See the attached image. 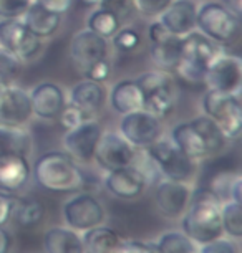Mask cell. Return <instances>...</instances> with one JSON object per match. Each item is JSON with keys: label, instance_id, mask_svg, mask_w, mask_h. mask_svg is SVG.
Masks as SVG:
<instances>
[{"label": "cell", "instance_id": "obj_1", "mask_svg": "<svg viewBox=\"0 0 242 253\" xmlns=\"http://www.w3.org/2000/svg\"><path fill=\"white\" fill-rule=\"evenodd\" d=\"M32 177L48 192L72 194L85 187V174L78 162L61 151H50L33 162Z\"/></svg>", "mask_w": 242, "mask_h": 253}, {"label": "cell", "instance_id": "obj_2", "mask_svg": "<svg viewBox=\"0 0 242 253\" xmlns=\"http://www.w3.org/2000/svg\"><path fill=\"white\" fill-rule=\"evenodd\" d=\"M219 197L211 189L191 192L186 212L183 213V233L196 245H204L222 235Z\"/></svg>", "mask_w": 242, "mask_h": 253}, {"label": "cell", "instance_id": "obj_3", "mask_svg": "<svg viewBox=\"0 0 242 253\" xmlns=\"http://www.w3.org/2000/svg\"><path fill=\"white\" fill-rule=\"evenodd\" d=\"M196 30L221 46H229L239 38L241 15L231 7L216 0H206L197 5Z\"/></svg>", "mask_w": 242, "mask_h": 253}, {"label": "cell", "instance_id": "obj_4", "mask_svg": "<svg viewBox=\"0 0 242 253\" xmlns=\"http://www.w3.org/2000/svg\"><path fill=\"white\" fill-rule=\"evenodd\" d=\"M221 51H224V46L217 45L201 32L193 30L181 38V61L176 75L189 83H202L206 70Z\"/></svg>", "mask_w": 242, "mask_h": 253}, {"label": "cell", "instance_id": "obj_5", "mask_svg": "<svg viewBox=\"0 0 242 253\" xmlns=\"http://www.w3.org/2000/svg\"><path fill=\"white\" fill-rule=\"evenodd\" d=\"M136 83L140 84L145 96L143 109L159 119L171 116L178 103V89L173 76L166 71L153 70L138 76Z\"/></svg>", "mask_w": 242, "mask_h": 253}, {"label": "cell", "instance_id": "obj_6", "mask_svg": "<svg viewBox=\"0 0 242 253\" xmlns=\"http://www.w3.org/2000/svg\"><path fill=\"white\" fill-rule=\"evenodd\" d=\"M202 111L221 127L227 141L239 139L242 131V106L239 94L207 89L202 98Z\"/></svg>", "mask_w": 242, "mask_h": 253}, {"label": "cell", "instance_id": "obj_7", "mask_svg": "<svg viewBox=\"0 0 242 253\" xmlns=\"http://www.w3.org/2000/svg\"><path fill=\"white\" fill-rule=\"evenodd\" d=\"M145 151L153 159L163 179L188 184L196 175V161L184 156L169 137L161 136L159 139L146 146Z\"/></svg>", "mask_w": 242, "mask_h": 253}, {"label": "cell", "instance_id": "obj_8", "mask_svg": "<svg viewBox=\"0 0 242 253\" xmlns=\"http://www.w3.org/2000/svg\"><path fill=\"white\" fill-rule=\"evenodd\" d=\"M0 48L28 63L42 56L45 40L33 35L22 18H0Z\"/></svg>", "mask_w": 242, "mask_h": 253}, {"label": "cell", "instance_id": "obj_9", "mask_svg": "<svg viewBox=\"0 0 242 253\" xmlns=\"http://www.w3.org/2000/svg\"><path fill=\"white\" fill-rule=\"evenodd\" d=\"M120 134L130 142L133 147H146L156 139L163 136V119L154 114L148 113L146 109L121 114L120 123Z\"/></svg>", "mask_w": 242, "mask_h": 253}, {"label": "cell", "instance_id": "obj_10", "mask_svg": "<svg viewBox=\"0 0 242 253\" xmlns=\"http://www.w3.org/2000/svg\"><path fill=\"white\" fill-rule=\"evenodd\" d=\"M63 217L68 228L85 232L101 225L105 220V209L95 195L78 192L65 202Z\"/></svg>", "mask_w": 242, "mask_h": 253}, {"label": "cell", "instance_id": "obj_11", "mask_svg": "<svg viewBox=\"0 0 242 253\" xmlns=\"http://www.w3.org/2000/svg\"><path fill=\"white\" fill-rule=\"evenodd\" d=\"M202 83L214 91L239 94L242 86V60L237 55L221 51L206 70Z\"/></svg>", "mask_w": 242, "mask_h": 253}, {"label": "cell", "instance_id": "obj_12", "mask_svg": "<svg viewBox=\"0 0 242 253\" xmlns=\"http://www.w3.org/2000/svg\"><path fill=\"white\" fill-rule=\"evenodd\" d=\"M110 40L97 35L90 28L78 30L70 42V58L80 73H85L99 60L110 58Z\"/></svg>", "mask_w": 242, "mask_h": 253}, {"label": "cell", "instance_id": "obj_13", "mask_svg": "<svg viewBox=\"0 0 242 253\" xmlns=\"http://www.w3.org/2000/svg\"><path fill=\"white\" fill-rule=\"evenodd\" d=\"M135 151L136 147H133L120 132L103 131L95 147L93 161H97V164L108 172L130 166L135 157Z\"/></svg>", "mask_w": 242, "mask_h": 253}, {"label": "cell", "instance_id": "obj_14", "mask_svg": "<svg viewBox=\"0 0 242 253\" xmlns=\"http://www.w3.org/2000/svg\"><path fill=\"white\" fill-rule=\"evenodd\" d=\"M101 124L97 119H85L82 124H78L73 129H68L63 136V147L65 152L70 154L77 162H88L93 161L95 147L98 144V139L101 136Z\"/></svg>", "mask_w": 242, "mask_h": 253}, {"label": "cell", "instance_id": "obj_15", "mask_svg": "<svg viewBox=\"0 0 242 253\" xmlns=\"http://www.w3.org/2000/svg\"><path fill=\"white\" fill-rule=\"evenodd\" d=\"M33 118L30 93L17 84L0 88V124L25 126Z\"/></svg>", "mask_w": 242, "mask_h": 253}, {"label": "cell", "instance_id": "obj_16", "mask_svg": "<svg viewBox=\"0 0 242 253\" xmlns=\"http://www.w3.org/2000/svg\"><path fill=\"white\" fill-rule=\"evenodd\" d=\"M191 192L193 190L189 187V184L161 179L156 184L154 190L156 207L164 217L178 218L186 212L189 199H191Z\"/></svg>", "mask_w": 242, "mask_h": 253}, {"label": "cell", "instance_id": "obj_17", "mask_svg": "<svg viewBox=\"0 0 242 253\" xmlns=\"http://www.w3.org/2000/svg\"><path fill=\"white\" fill-rule=\"evenodd\" d=\"M28 93H30L33 116L44 121H55L66 104L65 89L53 81H42Z\"/></svg>", "mask_w": 242, "mask_h": 253}, {"label": "cell", "instance_id": "obj_18", "mask_svg": "<svg viewBox=\"0 0 242 253\" xmlns=\"http://www.w3.org/2000/svg\"><path fill=\"white\" fill-rule=\"evenodd\" d=\"M103 184L111 195L123 200L138 199L148 185L145 175L131 164L115 170H108L105 179H103Z\"/></svg>", "mask_w": 242, "mask_h": 253}, {"label": "cell", "instance_id": "obj_19", "mask_svg": "<svg viewBox=\"0 0 242 253\" xmlns=\"http://www.w3.org/2000/svg\"><path fill=\"white\" fill-rule=\"evenodd\" d=\"M196 12L197 3L194 0H173L161 12L158 20L171 35L183 38L196 30Z\"/></svg>", "mask_w": 242, "mask_h": 253}, {"label": "cell", "instance_id": "obj_20", "mask_svg": "<svg viewBox=\"0 0 242 253\" xmlns=\"http://www.w3.org/2000/svg\"><path fill=\"white\" fill-rule=\"evenodd\" d=\"M32 167L27 156L8 152L0 154V192L17 194L28 184Z\"/></svg>", "mask_w": 242, "mask_h": 253}, {"label": "cell", "instance_id": "obj_21", "mask_svg": "<svg viewBox=\"0 0 242 253\" xmlns=\"http://www.w3.org/2000/svg\"><path fill=\"white\" fill-rule=\"evenodd\" d=\"M66 101L80 108L87 114V118L92 119L105 109L108 103V89L103 83H97V81L85 78L83 81L73 84Z\"/></svg>", "mask_w": 242, "mask_h": 253}, {"label": "cell", "instance_id": "obj_22", "mask_svg": "<svg viewBox=\"0 0 242 253\" xmlns=\"http://www.w3.org/2000/svg\"><path fill=\"white\" fill-rule=\"evenodd\" d=\"M108 101L118 114H128L143 109L145 96L136 80H120L111 86Z\"/></svg>", "mask_w": 242, "mask_h": 253}, {"label": "cell", "instance_id": "obj_23", "mask_svg": "<svg viewBox=\"0 0 242 253\" xmlns=\"http://www.w3.org/2000/svg\"><path fill=\"white\" fill-rule=\"evenodd\" d=\"M22 20L37 38L48 40V38H51L60 30L61 22H63V15L47 10L39 2H33L30 8L25 12V15L22 17Z\"/></svg>", "mask_w": 242, "mask_h": 253}, {"label": "cell", "instance_id": "obj_24", "mask_svg": "<svg viewBox=\"0 0 242 253\" xmlns=\"http://www.w3.org/2000/svg\"><path fill=\"white\" fill-rule=\"evenodd\" d=\"M169 139L173 141V144L176 146L184 156H188L189 159H193V161H201L204 157L209 156L201 136L194 129L191 121H183L176 124V126L171 129Z\"/></svg>", "mask_w": 242, "mask_h": 253}, {"label": "cell", "instance_id": "obj_25", "mask_svg": "<svg viewBox=\"0 0 242 253\" xmlns=\"http://www.w3.org/2000/svg\"><path fill=\"white\" fill-rule=\"evenodd\" d=\"M149 56L153 65L156 66V70L174 75L179 61H181V38L171 35L166 40L151 43Z\"/></svg>", "mask_w": 242, "mask_h": 253}, {"label": "cell", "instance_id": "obj_26", "mask_svg": "<svg viewBox=\"0 0 242 253\" xmlns=\"http://www.w3.org/2000/svg\"><path fill=\"white\" fill-rule=\"evenodd\" d=\"M82 242L85 253H116L123 238L113 228L98 225L85 230Z\"/></svg>", "mask_w": 242, "mask_h": 253}, {"label": "cell", "instance_id": "obj_27", "mask_svg": "<svg viewBox=\"0 0 242 253\" xmlns=\"http://www.w3.org/2000/svg\"><path fill=\"white\" fill-rule=\"evenodd\" d=\"M47 253H85L82 237L72 228L51 227L44 237Z\"/></svg>", "mask_w": 242, "mask_h": 253}, {"label": "cell", "instance_id": "obj_28", "mask_svg": "<svg viewBox=\"0 0 242 253\" xmlns=\"http://www.w3.org/2000/svg\"><path fill=\"white\" fill-rule=\"evenodd\" d=\"M33 141L30 131L23 126H5L0 124V154H15L28 156L32 152Z\"/></svg>", "mask_w": 242, "mask_h": 253}, {"label": "cell", "instance_id": "obj_29", "mask_svg": "<svg viewBox=\"0 0 242 253\" xmlns=\"http://www.w3.org/2000/svg\"><path fill=\"white\" fill-rule=\"evenodd\" d=\"M191 124L194 126V129L197 131V134L201 136L209 156L217 154V152H221L227 146V137L209 116H206V114L196 116L194 119H191Z\"/></svg>", "mask_w": 242, "mask_h": 253}, {"label": "cell", "instance_id": "obj_30", "mask_svg": "<svg viewBox=\"0 0 242 253\" xmlns=\"http://www.w3.org/2000/svg\"><path fill=\"white\" fill-rule=\"evenodd\" d=\"M123 27V20L116 13L110 12L108 8L103 7H95L92 13L88 15L87 28L95 32L97 35L111 40V37Z\"/></svg>", "mask_w": 242, "mask_h": 253}, {"label": "cell", "instance_id": "obj_31", "mask_svg": "<svg viewBox=\"0 0 242 253\" xmlns=\"http://www.w3.org/2000/svg\"><path fill=\"white\" fill-rule=\"evenodd\" d=\"M44 213H45V210L39 200L22 197L15 200L13 212H12V220L20 228H33L42 222Z\"/></svg>", "mask_w": 242, "mask_h": 253}, {"label": "cell", "instance_id": "obj_32", "mask_svg": "<svg viewBox=\"0 0 242 253\" xmlns=\"http://www.w3.org/2000/svg\"><path fill=\"white\" fill-rule=\"evenodd\" d=\"M156 253H197V245L183 232H168L154 243Z\"/></svg>", "mask_w": 242, "mask_h": 253}, {"label": "cell", "instance_id": "obj_33", "mask_svg": "<svg viewBox=\"0 0 242 253\" xmlns=\"http://www.w3.org/2000/svg\"><path fill=\"white\" fill-rule=\"evenodd\" d=\"M221 223L222 232L232 238L242 237V210L241 204L227 200L221 205Z\"/></svg>", "mask_w": 242, "mask_h": 253}, {"label": "cell", "instance_id": "obj_34", "mask_svg": "<svg viewBox=\"0 0 242 253\" xmlns=\"http://www.w3.org/2000/svg\"><path fill=\"white\" fill-rule=\"evenodd\" d=\"M110 43L120 53H133V51L140 50V46L143 45V37H141V33L136 28L123 25L111 37Z\"/></svg>", "mask_w": 242, "mask_h": 253}, {"label": "cell", "instance_id": "obj_35", "mask_svg": "<svg viewBox=\"0 0 242 253\" xmlns=\"http://www.w3.org/2000/svg\"><path fill=\"white\" fill-rule=\"evenodd\" d=\"M22 71V61L0 48V88L13 84Z\"/></svg>", "mask_w": 242, "mask_h": 253}, {"label": "cell", "instance_id": "obj_36", "mask_svg": "<svg viewBox=\"0 0 242 253\" xmlns=\"http://www.w3.org/2000/svg\"><path fill=\"white\" fill-rule=\"evenodd\" d=\"M173 0H131L133 10L145 18H158Z\"/></svg>", "mask_w": 242, "mask_h": 253}, {"label": "cell", "instance_id": "obj_37", "mask_svg": "<svg viewBox=\"0 0 242 253\" xmlns=\"http://www.w3.org/2000/svg\"><path fill=\"white\" fill-rule=\"evenodd\" d=\"M56 119H58V123L65 127L66 131H68V129L77 127L78 124H82L85 119H90V118H87V114H85L80 108H77L75 104L66 101V104L63 106V109L60 111L58 118H56Z\"/></svg>", "mask_w": 242, "mask_h": 253}, {"label": "cell", "instance_id": "obj_38", "mask_svg": "<svg viewBox=\"0 0 242 253\" xmlns=\"http://www.w3.org/2000/svg\"><path fill=\"white\" fill-rule=\"evenodd\" d=\"M35 0H0V18H22Z\"/></svg>", "mask_w": 242, "mask_h": 253}, {"label": "cell", "instance_id": "obj_39", "mask_svg": "<svg viewBox=\"0 0 242 253\" xmlns=\"http://www.w3.org/2000/svg\"><path fill=\"white\" fill-rule=\"evenodd\" d=\"M111 70H113L111 60L105 58V60H99L95 65L90 66V68L83 73V76L87 80H92V81H97V83H103V84H105L106 81L110 80Z\"/></svg>", "mask_w": 242, "mask_h": 253}, {"label": "cell", "instance_id": "obj_40", "mask_svg": "<svg viewBox=\"0 0 242 253\" xmlns=\"http://www.w3.org/2000/svg\"><path fill=\"white\" fill-rule=\"evenodd\" d=\"M197 253H239L237 245L229 238H216L204 245H199Z\"/></svg>", "mask_w": 242, "mask_h": 253}, {"label": "cell", "instance_id": "obj_41", "mask_svg": "<svg viewBox=\"0 0 242 253\" xmlns=\"http://www.w3.org/2000/svg\"><path fill=\"white\" fill-rule=\"evenodd\" d=\"M99 7L108 8L110 12L116 13L121 20H125V18L130 15V12L133 10L131 0H101Z\"/></svg>", "mask_w": 242, "mask_h": 253}, {"label": "cell", "instance_id": "obj_42", "mask_svg": "<svg viewBox=\"0 0 242 253\" xmlns=\"http://www.w3.org/2000/svg\"><path fill=\"white\" fill-rule=\"evenodd\" d=\"M17 197L12 194L0 192V227H5L8 222L12 220L13 205H15Z\"/></svg>", "mask_w": 242, "mask_h": 253}, {"label": "cell", "instance_id": "obj_43", "mask_svg": "<svg viewBox=\"0 0 242 253\" xmlns=\"http://www.w3.org/2000/svg\"><path fill=\"white\" fill-rule=\"evenodd\" d=\"M116 253H156L154 243H146L141 240H123Z\"/></svg>", "mask_w": 242, "mask_h": 253}, {"label": "cell", "instance_id": "obj_44", "mask_svg": "<svg viewBox=\"0 0 242 253\" xmlns=\"http://www.w3.org/2000/svg\"><path fill=\"white\" fill-rule=\"evenodd\" d=\"M35 2H39L47 10L60 13V15H65L73 5V0H35Z\"/></svg>", "mask_w": 242, "mask_h": 253}, {"label": "cell", "instance_id": "obj_45", "mask_svg": "<svg viewBox=\"0 0 242 253\" xmlns=\"http://www.w3.org/2000/svg\"><path fill=\"white\" fill-rule=\"evenodd\" d=\"M149 42L151 43H154V42H161V40H166L168 37H171V33L166 30V28L163 27V23H161L158 18H156L154 22L149 23Z\"/></svg>", "mask_w": 242, "mask_h": 253}, {"label": "cell", "instance_id": "obj_46", "mask_svg": "<svg viewBox=\"0 0 242 253\" xmlns=\"http://www.w3.org/2000/svg\"><path fill=\"white\" fill-rule=\"evenodd\" d=\"M241 197H242V177L241 175H234L229 187V200L241 204Z\"/></svg>", "mask_w": 242, "mask_h": 253}, {"label": "cell", "instance_id": "obj_47", "mask_svg": "<svg viewBox=\"0 0 242 253\" xmlns=\"http://www.w3.org/2000/svg\"><path fill=\"white\" fill-rule=\"evenodd\" d=\"M12 248V235L5 230V227H0V253H10Z\"/></svg>", "mask_w": 242, "mask_h": 253}, {"label": "cell", "instance_id": "obj_48", "mask_svg": "<svg viewBox=\"0 0 242 253\" xmlns=\"http://www.w3.org/2000/svg\"><path fill=\"white\" fill-rule=\"evenodd\" d=\"M227 2H229V5H227V7H231L236 13H239V15H241V10H242V0H227Z\"/></svg>", "mask_w": 242, "mask_h": 253}, {"label": "cell", "instance_id": "obj_49", "mask_svg": "<svg viewBox=\"0 0 242 253\" xmlns=\"http://www.w3.org/2000/svg\"><path fill=\"white\" fill-rule=\"evenodd\" d=\"M82 3H85V5H88V7H99V3H101V0H80Z\"/></svg>", "mask_w": 242, "mask_h": 253}]
</instances>
